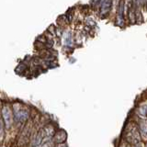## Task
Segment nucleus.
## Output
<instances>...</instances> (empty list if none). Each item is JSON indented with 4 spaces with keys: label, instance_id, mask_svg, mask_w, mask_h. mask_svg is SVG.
<instances>
[{
    "label": "nucleus",
    "instance_id": "3",
    "mask_svg": "<svg viewBox=\"0 0 147 147\" xmlns=\"http://www.w3.org/2000/svg\"><path fill=\"white\" fill-rule=\"evenodd\" d=\"M1 119L4 121V123H5V125H6L7 128L11 127L14 117H12L11 109L8 105L4 106V107L2 108V118Z\"/></svg>",
    "mask_w": 147,
    "mask_h": 147
},
{
    "label": "nucleus",
    "instance_id": "7",
    "mask_svg": "<svg viewBox=\"0 0 147 147\" xmlns=\"http://www.w3.org/2000/svg\"><path fill=\"white\" fill-rule=\"evenodd\" d=\"M54 140L56 141L58 144H62V142H63L66 140V133L63 131L56 132L55 133V136H54Z\"/></svg>",
    "mask_w": 147,
    "mask_h": 147
},
{
    "label": "nucleus",
    "instance_id": "9",
    "mask_svg": "<svg viewBox=\"0 0 147 147\" xmlns=\"http://www.w3.org/2000/svg\"><path fill=\"white\" fill-rule=\"evenodd\" d=\"M135 147H142V146H141L140 144H136V145H135Z\"/></svg>",
    "mask_w": 147,
    "mask_h": 147
},
{
    "label": "nucleus",
    "instance_id": "8",
    "mask_svg": "<svg viewBox=\"0 0 147 147\" xmlns=\"http://www.w3.org/2000/svg\"><path fill=\"white\" fill-rule=\"evenodd\" d=\"M110 1H102L101 2V14H107L110 8Z\"/></svg>",
    "mask_w": 147,
    "mask_h": 147
},
{
    "label": "nucleus",
    "instance_id": "6",
    "mask_svg": "<svg viewBox=\"0 0 147 147\" xmlns=\"http://www.w3.org/2000/svg\"><path fill=\"white\" fill-rule=\"evenodd\" d=\"M117 24L119 26H122L124 24V2H121L119 7V15L117 18Z\"/></svg>",
    "mask_w": 147,
    "mask_h": 147
},
{
    "label": "nucleus",
    "instance_id": "1",
    "mask_svg": "<svg viewBox=\"0 0 147 147\" xmlns=\"http://www.w3.org/2000/svg\"><path fill=\"white\" fill-rule=\"evenodd\" d=\"M125 139L126 141L131 144H138L141 141V134L138 129V125L134 124H131L130 126H128L125 130Z\"/></svg>",
    "mask_w": 147,
    "mask_h": 147
},
{
    "label": "nucleus",
    "instance_id": "5",
    "mask_svg": "<svg viewBox=\"0 0 147 147\" xmlns=\"http://www.w3.org/2000/svg\"><path fill=\"white\" fill-rule=\"evenodd\" d=\"M46 136L45 134V131L44 130L42 129V130H40L38 133L36 134L35 138L33 139V142H32V145H33L34 147L35 146H39L41 142H42V140H43V138Z\"/></svg>",
    "mask_w": 147,
    "mask_h": 147
},
{
    "label": "nucleus",
    "instance_id": "4",
    "mask_svg": "<svg viewBox=\"0 0 147 147\" xmlns=\"http://www.w3.org/2000/svg\"><path fill=\"white\" fill-rule=\"evenodd\" d=\"M138 129H139L141 137L144 140L147 139V119H141L138 122Z\"/></svg>",
    "mask_w": 147,
    "mask_h": 147
},
{
    "label": "nucleus",
    "instance_id": "2",
    "mask_svg": "<svg viewBox=\"0 0 147 147\" xmlns=\"http://www.w3.org/2000/svg\"><path fill=\"white\" fill-rule=\"evenodd\" d=\"M14 121L17 122H24L29 118V111L25 108H22L20 104H16L13 107Z\"/></svg>",
    "mask_w": 147,
    "mask_h": 147
},
{
    "label": "nucleus",
    "instance_id": "10",
    "mask_svg": "<svg viewBox=\"0 0 147 147\" xmlns=\"http://www.w3.org/2000/svg\"><path fill=\"white\" fill-rule=\"evenodd\" d=\"M59 147H67L66 145H60Z\"/></svg>",
    "mask_w": 147,
    "mask_h": 147
}]
</instances>
